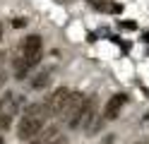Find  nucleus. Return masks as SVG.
Instances as JSON below:
<instances>
[{"label":"nucleus","instance_id":"f257e3e1","mask_svg":"<svg viewBox=\"0 0 149 144\" xmlns=\"http://www.w3.org/2000/svg\"><path fill=\"white\" fill-rule=\"evenodd\" d=\"M48 118H51V115H48L46 103H31V106H26V111L22 113V118H19V125H17V137H19L22 142L36 139L43 132V125H46Z\"/></svg>","mask_w":149,"mask_h":144},{"label":"nucleus","instance_id":"f03ea898","mask_svg":"<svg viewBox=\"0 0 149 144\" xmlns=\"http://www.w3.org/2000/svg\"><path fill=\"white\" fill-rule=\"evenodd\" d=\"M84 106H87V96L79 94V91H72L68 103H65V111H63V120L68 122V127L77 130L82 125V115H84Z\"/></svg>","mask_w":149,"mask_h":144},{"label":"nucleus","instance_id":"7ed1b4c3","mask_svg":"<svg viewBox=\"0 0 149 144\" xmlns=\"http://www.w3.org/2000/svg\"><path fill=\"white\" fill-rule=\"evenodd\" d=\"M17 111H19V96L17 94H5L0 99V130H10Z\"/></svg>","mask_w":149,"mask_h":144},{"label":"nucleus","instance_id":"20e7f679","mask_svg":"<svg viewBox=\"0 0 149 144\" xmlns=\"http://www.w3.org/2000/svg\"><path fill=\"white\" fill-rule=\"evenodd\" d=\"M70 89L68 86H58L48 99H46V108H48V115L51 118H55V115H63V111H65V103H68V99H70Z\"/></svg>","mask_w":149,"mask_h":144},{"label":"nucleus","instance_id":"39448f33","mask_svg":"<svg viewBox=\"0 0 149 144\" xmlns=\"http://www.w3.org/2000/svg\"><path fill=\"white\" fill-rule=\"evenodd\" d=\"M125 103H127V96L125 94H113L106 101V106H104V118L106 120H116L120 115V111L125 108Z\"/></svg>","mask_w":149,"mask_h":144},{"label":"nucleus","instance_id":"423d86ee","mask_svg":"<svg viewBox=\"0 0 149 144\" xmlns=\"http://www.w3.org/2000/svg\"><path fill=\"white\" fill-rule=\"evenodd\" d=\"M96 122V96H89L87 99V106H84V115H82V125L79 127L84 130H91Z\"/></svg>","mask_w":149,"mask_h":144},{"label":"nucleus","instance_id":"0eeeda50","mask_svg":"<svg viewBox=\"0 0 149 144\" xmlns=\"http://www.w3.org/2000/svg\"><path fill=\"white\" fill-rule=\"evenodd\" d=\"M34 53H43V41L39 34H31L22 41V55H34Z\"/></svg>","mask_w":149,"mask_h":144},{"label":"nucleus","instance_id":"6e6552de","mask_svg":"<svg viewBox=\"0 0 149 144\" xmlns=\"http://www.w3.org/2000/svg\"><path fill=\"white\" fill-rule=\"evenodd\" d=\"M41 144H68V139L60 134V127H51L48 132H46V137Z\"/></svg>","mask_w":149,"mask_h":144},{"label":"nucleus","instance_id":"1a4fd4ad","mask_svg":"<svg viewBox=\"0 0 149 144\" xmlns=\"http://www.w3.org/2000/svg\"><path fill=\"white\" fill-rule=\"evenodd\" d=\"M48 82H51V74H48V72H39V74L31 79V89H43Z\"/></svg>","mask_w":149,"mask_h":144},{"label":"nucleus","instance_id":"9d476101","mask_svg":"<svg viewBox=\"0 0 149 144\" xmlns=\"http://www.w3.org/2000/svg\"><path fill=\"white\" fill-rule=\"evenodd\" d=\"M5 84V72H0V86Z\"/></svg>","mask_w":149,"mask_h":144},{"label":"nucleus","instance_id":"9b49d317","mask_svg":"<svg viewBox=\"0 0 149 144\" xmlns=\"http://www.w3.org/2000/svg\"><path fill=\"white\" fill-rule=\"evenodd\" d=\"M24 144H26V142H24ZM29 144H41V142H36V139H31V142H29Z\"/></svg>","mask_w":149,"mask_h":144},{"label":"nucleus","instance_id":"f8f14e48","mask_svg":"<svg viewBox=\"0 0 149 144\" xmlns=\"http://www.w3.org/2000/svg\"><path fill=\"white\" fill-rule=\"evenodd\" d=\"M137 144H149V139H147V142H144V139H142V142H137Z\"/></svg>","mask_w":149,"mask_h":144},{"label":"nucleus","instance_id":"ddd939ff","mask_svg":"<svg viewBox=\"0 0 149 144\" xmlns=\"http://www.w3.org/2000/svg\"><path fill=\"white\" fill-rule=\"evenodd\" d=\"M0 38H3V24H0Z\"/></svg>","mask_w":149,"mask_h":144}]
</instances>
